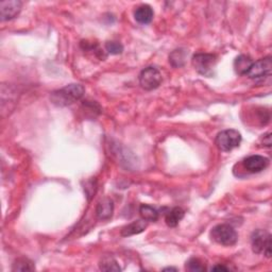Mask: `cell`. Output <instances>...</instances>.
I'll list each match as a JSON object with an SVG mask.
<instances>
[{"instance_id": "1", "label": "cell", "mask_w": 272, "mask_h": 272, "mask_svg": "<svg viewBox=\"0 0 272 272\" xmlns=\"http://www.w3.org/2000/svg\"><path fill=\"white\" fill-rule=\"evenodd\" d=\"M85 89L81 84H69L58 90H54L50 95L51 102L57 106H67L79 101Z\"/></svg>"}, {"instance_id": "2", "label": "cell", "mask_w": 272, "mask_h": 272, "mask_svg": "<svg viewBox=\"0 0 272 272\" xmlns=\"http://www.w3.org/2000/svg\"><path fill=\"white\" fill-rule=\"evenodd\" d=\"M210 238L217 244L230 247L237 243L238 235L231 226L223 223L211 229Z\"/></svg>"}, {"instance_id": "3", "label": "cell", "mask_w": 272, "mask_h": 272, "mask_svg": "<svg viewBox=\"0 0 272 272\" xmlns=\"http://www.w3.org/2000/svg\"><path fill=\"white\" fill-rule=\"evenodd\" d=\"M241 143V134L233 129L225 130L218 133V135L216 136L215 144L217 148L223 151V152H229L233 149L239 147Z\"/></svg>"}, {"instance_id": "4", "label": "cell", "mask_w": 272, "mask_h": 272, "mask_svg": "<svg viewBox=\"0 0 272 272\" xmlns=\"http://www.w3.org/2000/svg\"><path fill=\"white\" fill-rule=\"evenodd\" d=\"M217 58L211 53H197L192 57V66L199 74L205 77L214 75Z\"/></svg>"}, {"instance_id": "5", "label": "cell", "mask_w": 272, "mask_h": 272, "mask_svg": "<svg viewBox=\"0 0 272 272\" xmlns=\"http://www.w3.org/2000/svg\"><path fill=\"white\" fill-rule=\"evenodd\" d=\"M252 250L256 254H262L266 257L271 256V235L265 230H256L251 236Z\"/></svg>"}, {"instance_id": "6", "label": "cell", "mask_w": 272, "mask_h": 272, "mask_svg": "<svg viewBox=\"0 0 272 272\" xmlns=\"http://www.w3.org/2000/svg\"><path fill=\"white\" fill-rule=\"evenodd\" d=\"M162 83V75L158 68L147 67L140 74V84L146 90H153L158 88Z\"/></svg>"}, {"instance_id": "7", "label": "cell", "mask_w": 272, "mask_h": 272, "mask_svg": "<svg viewBox=\"0 0 272 272\" xmlns=\"http://www.w3.org/2000/svg\"><path fill=\"white\" fill-rule=\"evenodd\" d=\"M272 69V61L270 57H266L264 59L258 60L256 62H253L250 69L248 70L246 76L250 79H262V78L269 77L271 75Z\"/></svg>"}, {"instance_id": "8", "label": "cell", "mask_w": 272, "mask_h": 272, "mask_svg": "<svg viewBox=\"0 0 272 272\" xmlns=\"http://www.w3.org/2000/svg\"><path fill=\"white\" fill-rule=\"evenodd\" d=\"M21 1L20 0H8L0 2V17L2 21H11L15 18L21 11Z\"/></svg>"}, {"instance_id": "9", "label": "cell", "mask_w": 272, "mask_h": 272, "mask_svg": "<svg viewBox=\"0 0 272 272\" xmlns=\"http://www.w3.org/2000/svg\"><path fill=\"white\" fill-rule=\"evenodd\" d=\"M269 165V160L262 155H250L243 161V166L247 171L257 173L265 170Z\"/></svg>"}, {"instance_id": "10", "label": "cell", "mask_w": 272, "mask_h": 272, "mask_svg": "<svg viewBox=\"0 0 272 272\" xmlns=\"http://www.w3.org/2000/svg\"><path fill=\"white\" fill-rule=\"evenodd\" d=\"M114 211V203L110 198H105L97 205L96 215L100 220L110 219Z\"/></svg>"}, {"instance_id": "11", "label": "cell", "mask_w": 272, "mask_h": 272, "mask_svg": "<svg viewBox=\"0 0 272 272\" xmlns=\"http://www.w3.org/2000/svg\"><path fill=\"white\" fill-rule=\"evenodd\" d=\"M153 10L148 4H143L138 7L134 12V18L138 23L142 25H148L153 20Z\"/></svg>"}, {"instance_id": "12", "label": "cell", "mask_w": 272, "mask_h": 272, "mask_svg": "<svg viewBox=\"0 0 272 272\" xmlns=\"http://www.w3.org/2000/svg\"><path fill=\"white\" fill-rule=\"evenodd\" d=\"M147 228V221L146 220H136L133 221L130 225L126 226L123 228L122 230V236L124 237H128V236H132V235H136L140 234L142 232H144L145 230Z\"/></svg>"}, {"instance_id": "13", "label": "cell", "mask_w": 272, "mask_h": 272, "mask_svg": "<svg viewBox=\"0 0 272 272\" xmlns=\"http://www.w3.org/2000/svg\"><path fill=\"white\" fill-rule=\"evenodd\" d=\"M253 64L252 59L245 54H241V56L237 57L234 61V69L236 71V74L240 76H246L248 70L250 69V67Z\"/></svg>"}, {"instance_id": "14", "label": "cell", "mask_w": 272, "mask_h": 272, "mask_svg": "<svg viewBox=\"0 0 272 272\" xmlns=\"http://www.w3.org/2000/svg\"><path fill=\"white\" fill-rule=\"evenodd\" d=\"M185 211L181 208H173L166 214V223L168 227L170 228H176L179 222L184 218Z\"/></svg>"}, {"instance_id": "15", "label": "cell", "mask_w": 272, "mask_h": 272, "mask_svg": "<svg viewBox=\"0 0 272 272\" xmlns=\"http://www.w3.org/2000/svg\"><path fill=\"white\" fill-rule=\"evenodd\" d=\"M140 215L144 220L154 222L159 219V211L148 204H142L140 207Z\"/></svg>"}, {"instance_id": "16", "label": "cell", "mask_w": 272, "mask_h": 272, "mask_svg": "<svg viewBox=\"0 0 272 272\" xmlns=\"http://www.w3.org/2000/svg\"><path fill=\"white\" fill-rule=\"evenodd\" d=\"M187 56H188V52H186L185 49H177L172 51V53L169 56V62L174 67H181L184 65Z\"/></svg>"}, {"instance_id": "17", "label": "cell", "mask_w": 272, "mask_h": 272, "mask_svg": "<svg viewBox=\"0 0 272 272\" xmlns=\"http://www.w3.org/2000/svg\"><path fill=\"white\" fill-rule=\"evenodd\" d=\"M100 269L104 271H120L119 265L117 262L111 256H105L101 259V262L99 264Z\"/></svg>"}, {"instance_id": "18", "label": "cell", "mask_w": 272, "mask_h": 272, "mask_svg": "<svg viewBox=\"0 0 272 272\" xmlns=\"http://www.w3.org/2000/svg\"><path fill=\"white\" fill-rule=\"evenodd\" d=\"M34 264L29 261L28 258H20L13 264L12 270L13 271H32L34 270Z\"/></svg>"}, {"instance_id": "19", "label": "cell", "mask_w": 272, "mask_h": 272, "mask_svg": "<svg viewBox=\"0 0 272 272\" xmlns=\"http://www.w3.org/2000/svg\"><path fill=\"white\" fill-rule=\"evenodd\" d=\"M186 270L191 271V272H198V271H204L205 266L199 258L192 257L188 262L186 263Z\"/></svg>"}, {"instance_id": "20", "label": "cell", "mask_w": 272, "mask_h": 272, "mask_svg": "<svg viewBox=\"0 0 272 272\" xmlns=\"http://www.w3.org/2000/svg\"><path fill=\"white\" fill-rule=\"evenodd\" d=\"M105 49L111 54H120L124 51V46L120 43H118V42L111 41L105 43Z\"/></svg>"}, {"instance_id": "21", "label": "cell", "mask_w": 272, "mask_h": 272, "mask_svg": "<svg viewBox=\"0 0 272 272\" xmlns=\"http://www.w3.org/2000/svg\"><path fill=\"white\" fill-rule=\"evenodd\" d=\"M271 134L270 133H267V134L263 135V140H264V145L265 146H267L268 148L271 146Z\"/></svg>"}, {"instance_id": "22", "label": "cell", "mask_w": 272, "mask_h": 272, "mask_svg": "<svg viewBox=\"0 0 272 272\" xmlns=\"http://www.w3.org/2000/svg\"><path fill=\"white\" fill-rule=\"evenodd\" d=\"M211 270L213 271H229V268H227V267H225V266H222V265H217V266H215V267H213L211 268Z\"/></svg>"}, {"instance_id": "23", "label": "cell", "mask_w": 272, "mask_h": 272, "mask_svg": "<svg viewBox=\"0 0 272 272\" xmlns=\"http://www.w3.org/2000/svg\"><path fill=\"white\" fill-rule=\"evenodd\" d=\"M171 270H173V271H177V269H176V268H165V269H164V271H171Z\"/></svg>"}]
</instances>
